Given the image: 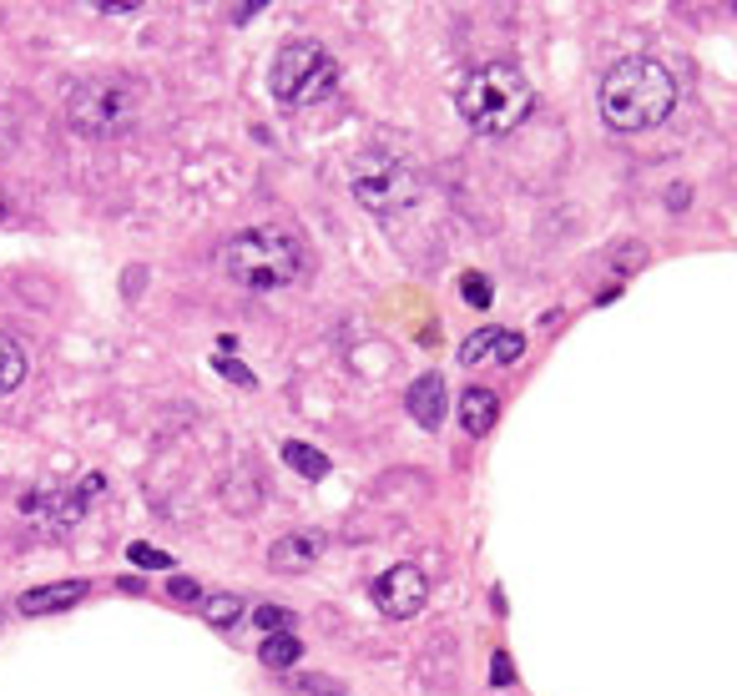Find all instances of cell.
<instances>
[{
	"instance_id": "cell-1",
	"label": "cell",
	"mask_w": 737,
	"mask_h": 696,
	"mask_svg": "<svg viewBox=\"0 0 737 696\" xmlns=\"http://www.w3.org/2000/svg\"><path fill=\"white\" fill-rule=\"evenodd\" d=\"M596 107L611 131H651L677 107V77L657 56H627L601 77Z\"/></svg>"
},
{
	"instance_id": "cell-2",
	"label": "cell",
	"mask_w": 737,
	"mask_h": 696,
	"mask_svg": "<svg viewBox=\"0 0 737 696\" xmlns=\"http://www.w3.org/2000/svg\"><path fill=\"white\" fill-rule=\"evenodd\" d=\"M218 258L232 284L253 288V294H278L303 272V242L288 228H278V222H263V228L232 232Z\"/></svg>"
},
{
	"instance_id": "cell-3",
	"label": "cell",
	"mask_w": 737,
	"mask_h": 696,
	"mask_svg": "<svg viewBox=\"0 0 737 696\" xmlns=\"http://www.w3.org/2000/svg\"><path fill=\"white\" fill-rule=\"evenodd\" d=\"M455 101H460V117L470 121L480 137H506V131H516L520 121L530 117L536 91H530V81H526L520 66L485 61L460 81V97Z\"/></svg>"
},
{
	"instance_id": "cell-4",
	"label": "cell",
	"mask_w": 737,
	"mask_h": 696,
	"mask_svg": "<svg viewBox=\"0 0 737 696\" xmlns=\"http://www.w3.org/2000/svg\"><path fill=\"white\" fill-rule=\"evenodd\" d=\"M67 121L77 137L117 142L137 127V87L121 77H87L67 87Z\"/></svg>"
},
{
	"instance_id": "cell-5",
	"label": "cell",
	"mask_w": 737,
	"mask_h": 696,
	"mask_svg": "<svg viewBox=\"0 0 737 696\" xmlns=\"http://www.w3.org/2000/svg\"><path fill=\"white\" fill-rule=\"evenodd\" d=\"M268 87H273L278 107L298 111V107H313V101H329L333 87H339V66H333L329 46L319 41H288L283 51H278L273 61V77H268Z\"/></svg>"
},
{
	"instance_id": "cell-6",
	"label": "cell",
	"mask_w": 737,
	"mask_h": 696,
	"mask_svg": "<svg viewBox=\"0 0 737 696\" xmlns=\"http://www.w3.org/2000/svg\"><path fill=\"white\" fill-rule=\"evenodd\" d=\"M349 187L369 212H379V218H395V212L415 207L419 192H425L415 167H409L399 152H385V147H375V152H363L359 162H353Z\"/></svg>"
},
{
	"instance_id": "cell-7",
	"label": "cell",
	"mask_w": 737,
	"mask_h": 696,
	"mask_svg": "<svg viewBox=\"0 0 737 696\" xmlns=\"http://www.w3.org/2000/svg\"><path fill=\"white\" fill-rule=\"evenodd\" d=\"M369 596H375V606L385 610L389 620H409V616L425 610L429 580H425V570H419V566H389L385 576L369 586Z\"/></svg>"
},
{
	"instance_id": "cell-8",
	"label": "cell",
	"mask_w": 737,
	"mask_h": 696,
	"mask_svg": "<svg viewBox=\"0 0 737 696\" xmlns=\"http://www.w3.org/2000/svg\"><path fill=\"white\" fill-rule=\"evenodd\" d=\"M329 550V535L323 530H293V535H278L273 550H268V566L278 576H298V570H313Z\"/></svg>"
},
{
	"instance_id": "cell-9",
	"label": "cell",
	"mask_w": 737,
	"mask_h": 696,
	"mask_svg": "<svg viewBox=\"0 0 737 696\" xmlns=\"http://www.w3.org/2000/svg\"><path fill=\"white\" fill-rule=\"evenodd\" d=\"M405 404H409V419H415V425L440 429V419H445V379H440V374H419V379L409 384Z\"/></svg>"
},
{
	"instance_id": "cell-10",
	"label": "cell",
	"mask_w": 737,
	"mask_h": 696,
	"mask_svg": "<svg viewBox=\"0 0 737 696\" xmlns=\"http://www.w3.org/2000/svg\"><path fill=\"white\" fill-rule=\"evenodd\" d=\"M77 600H87V580H56V586L26 590L21 610H26V616H51V610H71Z\"/></svg>"
},
{
	"instance_id": "cell-11",
	"label": "cell",
	"mask_w": 737,
	"mask_h": 696,
	"mask_svg": "<svg viewBox=\"0 0 737 696\" xmlns=\"http://www.w3.org/2000/svg\"><path fill=\"white\" fill-rule=\"evenodd\" d=\"M496 414H500V399L490 389H465L460 394V425L470 429V435H490V425H496Z\"/></svg>"
},
{
	"instance_id": "cell-12",
	"label": "cell",
	"mask_w": 737,
	"mask_h": 696,
	"mask_svg": "<svg viewBox=\"0 0 737 696\" xmlns=\"http://www.w3.org/2000/svg\"><path fill=\"white\" fill-rule=\"evenodd\" d=\"M283 459H288V469H298L303 479H323V475H329V455L313 449V445H303V439H283Z\"/></svg>"
},
{
	"instance_id": "cell-13",
	"label": "cell",
	"mask_w": 737,
	"mask_h": 696,
	"mask_svg": "<svg viewBox=\"0 0 737 696\" xmlns=\"http://www.w3.org/2000/svg\"><path fill=\"white\" fill-rule=\"evenodd\" d=\"M298 656H303V642H298L293 632H278V636H268V642L258 646V662L273 666V672H288Z\"/></svg>"
},
{
	"instance_id": "cell-14",
	"label": "cell",
	"mask_w": 737,
	"mask_h": 696,
	"mask_svg": "<svg viewBox=\"0 0 737 696\" xmlns=\"http://www.w3.org/2000/svg\"><path fill=\"white\" fill-rule=\"evenodd\" d=\"M26 379V354L11 334H0V394H11Z\"/></svg>"
},
{
	"instance_id": "cell-15",
	"label": "cell",
	"mask_w": 737,
	"mask_h": 696,
	"mask_svg": "<svg viewBox=\"0 0 737 696\" xmlns=\"http://www.w3.org/2000/svg\"><path fill=\"white\" fill-rule=\"evenodd\" d=\"M242 610H248V606H242V596H202V620L218 626V632H228Z\"/></svg>"
},
{
	"instance_id": "cell-16",
	"label": "cell",
	"mask_w": 737,
	"mask_h": 696,
	"mask_svg": "<svg viewBox=\"0 0 737 696\" xmlns=\"http://www.w3.org/2000/svg\"><path fill=\"white\" fill-rule=\"evenodd\" d=\"M496 348H500V328H480V334H470V338L460 344V364L496 359Z\"/></svg>"
},
{
	"instance_id": "cell-17",
	"label": "cell",
	"mask_w": 737,
	"mask_h": 696,
	"mask_svg": "<svg viewBox=\"0 0 737 696\" xmlns=\"http://www.w3.org/2000/svg\"><path fill=\"white\" fill-rule=\"evenodd\" d=\"M460 294H465V304H470V308H490V278H485V272H465Z\"/></svg>"
},
{
	"instance_id": "cell-18",
	"label": "cell",
	"mask_w": 737,
	"mask_h": 696,
	"mask_svg": "<svg viewBox=\"0 0 737 696\" xmlns=\"http://www.w3.org/2000/svg\"><path fill=\"white\" fill-rule=\"evenodd\" d=\"M288 620H293V610H283V606H258L253 610V626H258V632H268V636L288 632Z\"/></svg>"
},
{
	"instance_id": "cell-19",
	"label": "cell",
	"mask_w": 737,
	"mask_h": 696,
	"mask_svg": "<svg viewBox=\"0 0 737 696\" xmlns=\"http://www.w3.org/2000/svg\"><path fill=\"white\" fill-rule=\"evenodd\" d=\"M132 566H142V570H172V555L167 550H152V545H132Z\"/></svg>"
},
{
	"instance_id": "cell-20",
	"label": "cell",
	"mask_w": 737,
	"mask_h": 696,
	"mask_svg": "<svg viewBox=\"0 0 737 696\" xmlns=\"http://www.w3.org/2000/svg\"><path fill=\"white\" fill-rule=\"evenodd\" d=\"M298 692H313V696H343V682L339 676H293Z\"/></svg>"
},
{
	"instance_id": "cell-21",
	"label": "cell",
	"mask_w": 737,
	"mask_h": 696,
	"mask_svg": "<svg viewBox=\"0 0 737 696\" xmlns=\"http://www.w3.org/2000/svg\"><path fill=\"white\" fill-rule=\"evenodd\" d=\"M167 596H172L177 606H192V600H202V586L192 576H172L167 580Z\"/></svg>"
},
{
	"instance_id": "cell-22",
	"label": "cell",
	"mask_w": 737,
	"mask_h": 696,
	"mask_svg": "<svg viewBox=\"0 0 737 696\" xmlns=\"http://www.w3.org/2000/svg\"><path fill=\"white\" fill-rule=\"evenodd\" d=\"M218 374H222V379H228V384H238V389H253V369H242V364H232V359H222V354H218Z\"/></svg>"
},
{
	"instance_id": "cell-23",
	"label": "cell",
	"mask_w": 737,
	"mask_h": 696,
	"mask_svg": "<svg viewBox=\"0 0 737 696\" xmlns=\"http://www.w3.org/2000/svg\"><path fill=\"white\" fill-rule=\"evenodd\" d=\"M520 354H526V338H520V334H510V328H500V348H496V359H500V364H516Z\"/></svg>"
},
{
	"instance_id": "cell-24",
	"label": "cell",
	"mask_w": 737,
	"mask_h": 696,
	"mask_svg": "<svg viewBox=\"0 0 737 696\" xmlns=\"http://www.w3.org/2000/svg\"><path fill=\"white\" fill-rule=\"evenodd\" d=\"M687 202H693V187H671L667 192V207H687Z\"/></svg>"
},
{
	"instance_id": "cell-25",
	"label": "cell",
	"mask_w": 737,
	"mask_h": 696,
	"mask_svg": "<svg viewBox=\"0 0 737 696\" xmlns=\"http://www.w3.org/2000/svg\"><path fill=\"white\" fill-rule=\"evenodd\" d=\"M496 686H510V656L506 652L496 656Z\"/></svg>"
},
{
	"instance_id": "cell-26",
	"label": "cell",
	"mask_w": 737,
	"mask_h": 696,
	"mask_svg": "<svg viewBox=\"0 0 737 696\" xmlns=\"http://www.w3.org/2000/svg\"><path fill=\"white\" fill-rule=\"evenodd\" d=\"M6 218H11V197L0 192V222H6Z\"/></svg>"
},
{
	"instance_id": "cell-27",
	"label": "cell",
	"mask_w": 737,
	"mask_h": 696,
	"mask_svg": "<svg viewBox=\"0 0 737 696\" xmlns=\"http://www.w3.org/2000/svg\"><path fill=\"white\" fill-rule=\"evenodd\" d=\"M0 626H6V610H0Z\"/></svg>"
}]
</instances>
